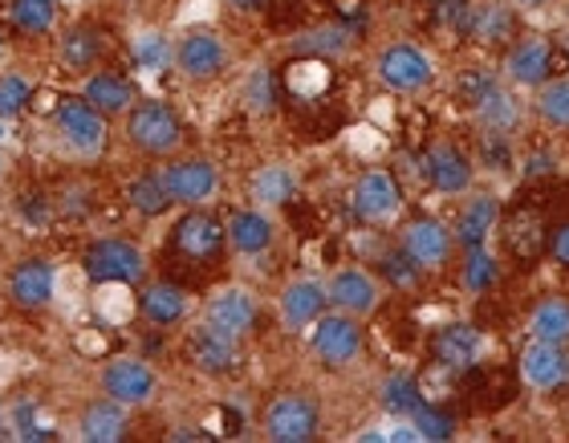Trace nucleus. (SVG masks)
I'll list each match as a JSON object with an SVG mask.
<instances>
[{"instance_id":"1a4fd4ad","label":"nucleus","mask_w":569,"mask_h":443,"mask_svg":"<svg viewBox=\"0 0 569 443\" xmlns=\"http://www.w3.org/2000/svg\"><path fill=\"white\" fill-rule=\"evenodd\" d=\"M154 386H159V379H154V371L142 359H114L102 371V395L122 403L127 411L147 407L154 399Z\"/></svg>"},{"instance_id":"f8f14e48","label":"nucleus","mask_w":569,"mask_h":443,"mask_svg":"<svg viewBox=\"0 0 569 443\" xmlns=\"http://www.w3.org/2000/svg\"><path fill=\"white\" fill-rule=\"evenodd\" d=\"M553 70H558V53L546 37H525L505 58V73H509L512 85H546Z\"/></svg>"},{"instance_id":"cd10ccee","label":"nucleus","mask_w":569,"mask_h":443,"mask_svg":"<svg viewBox=\"0 0 569 443\" xmlns=\"http://www.w3.org/2000/svg\"><path fill=\"white\" fill-rule=\"evenodd\" d=\"M139 310H142V318L151 325H179L183 318H188V298H183V289H176V285H151L147 293H142V301H139Z\"/></svg>"},{"instance_id":"ddd939ff","label":"nucleus","mask_w":569,"mask_h":443,"mask_svg":"<svg viewBox=\"0 0 569 443\" xmlns=\"http://www.w3.org/2000/svg\"><path fill=\"white\" fill-rule=\"evenodd\" d=\"M330 305L333 310L350 313V318H370V313L379 310V281L367 273V269H338L330 276Z\"/></svg>"},{"instance_id":"20e7f679","label":"nucleus","mask_w":569,"mask_h":443,"mask_svg":"<svg viewBox=\"0 0 569 443\" xmlns=\"http://www.w3.org/2000/svg\"><path fill=\"white\" fill-rule=\"evenodd\" d=\"M309 346H313V354H318L326 366L342 371V366H350V362L362 354V325H358V318H350V313H342V310L321 313L318 322H313Z\"/></svg>"},{"instance_id":"4c0bfd02","label":"nucleus","mask_w":569,"mask_h":443,"mask_svg":"<svg viewBox=\"0 0 569 443\" xmlns=\"http://www.w3.org/2000/svg\"><path fill=\"white\" fill-rule=\"evenodd\" d=\"M350 29L346 24H321V29H313V33L301 37V53H309V58H338V53H346L350 49Z\"/></svg>"},{"instance_id":"3c124183","label":"nucleus","mask_w":569,"mask_h":443,"mask_svg":"<svg viewBox=\"0 0 569 443\" xmlns=\"http://www.w3.org/2000/svg\"><path fill=\"white\" fill-rule=\"evenodd\" d=\"M171 440H203V432H200V427H176V432H171Z\"/></svg>"},{"instance_id":"0eeeda50","label":"nucleus","mask_w":569,"mask_h":443,"mask_svg":"<svg viewBox=\"0 0 569 443\" xmlns=\"http://www.w3.org/2000/svg\"><path fill=\"white\" fill-rule=\"evenodd\" d=\"M188 362L200 374H212V379L232 374L240 366V338L212 322L196 325L188 334Z\"/></svg>"},{"instance_id":"7ed1b4c3","label":"nucleus","mask_w":569,"mask_h":443,"mask_svg":"<svg viewBox=\"0 0 569 443\" xmlns=\"http://www.w3.org/2000/svg\"><path fill=\"white\" fill-rule=\"evenodd\" d=\"M127 139L142 155L163 159L179 151L183 127H179L176 110L167 107V102H139V107L127 110Z\"/></svg>"},{"instance_id":"a211bd4d","label":"nucleus","mask_w":569,"mask_h":443,"mask_svg":"<svg viewBox=\"0 0 569 443\" xmlns=\"http://www.w3.org/2000/svg\"><path fill=\"white\" fill-rule=\"evenodd\" d=\"M521 379L537 391H553L569 379V354L553 342H529L521 354Z\"/></svg>"},{"instance_id":"6ab92c4d","label":"nucleus","mask_w":569,"mask_h":443,"mask_svg":"<svg viewBox=\"0 0 569 443\" xmlns=\"http://www.w3.org/2000/svg\"><path fill=\"white\" fill-rule=\"evenodd\" d=\"M403 249L419 269H439L451 256V228H443L439 220H411L403 232Z\"/></svg>"},{"instance_id":"6e6d98bb","label":"nucleus","mask_w":569,"mask_h":443,"mask_svg":"<svg viewBox=\"0 0 569 443\" xmlns=\"http://www.w3.org/2000/svg\"><path fill=\"white\" fill-rule=\"evenodd\" d=\"M0 49H4V41H0Z\"/></svg>"},{"instance_id":"72a5a7b5","label":"nucleus","mask_w":569,"mask_h":443,"mask_svg":"<svg viewBox=\"0 0 569 443\" xmlns=\"http://www.w3.org/2000/svg\"><path fill=\"white\" fill-rule=\"evenodd\" d=\"M476 114H480V122H485L488 131H500V134H509L512 127L521 122V107H517V98H512L505 85L488 90V98L476 107Z\"/></svg>"},{"instance_id":"e433bc0d","label":"nucleus","mask_w":569,"mask_h":443,"mask_svg":"<svg viewBox=\"0 0 569 443\" xmlns=\"http://www.w3.org/2000/svg\"><path fill=\"white\" fill-rule=\"evenodd\" d=\"M497 281H500L497 256H492L485 244H472L468 256H463V285L472 289V293H488Z\"/></svg>"},{"instance_id":"c756f323","label":"nucleus","mask_w":569,"mask_h":443,"mask_svg":"<svg viewBox=\"0 0 569 443\" xmlns=\"http://www.w3.org/2000/svg\"><path fill=\"white\" fill-rule=\"evenodd\" d=\"M252 200L264 208H284L289 200L297 195V180L293 171L281 168V163H273V168H261L257 175H252Z\"/></svg>"},{"instance_id":"bb28decb","label":"nucleus","mask_w":569,"mask_h":443,"mask_svg":"<svg viewBox=\"0 0 569 443\" xmlns=\"http://www.w3.org/2000/svg\"><path fill=\"white\" fill-rule=\"evenodd\" d=\"M512 33H517V17H512V9H505V4H497V0L472 4V17H468L463 37H472L476 46H505V41H512Z\"/></svg>"},{"instance_id":"473e14b6","label":"nucleus","mask_w":569,"mask_h":443,"mask_svg":"<svg viewBox=\"0 0 569 443\" xmlns=\"http://www.w3.org/2000/svg\"><path fill=\"white\" fill-rule=\"evenodd\" d=\"M423 403V391L411 374H387L379 386V407L387 415H411V411Z\"/></svg>"},{"instance_id":"f257e3e1","label":"nucleus","mask_w":569,"mask_h":443,"mask_svg":"<svg viewBox=\"0 0 569 443\" xmlns=\"http://www.w3.org/2000/svg\"><path fill=\"white\" fill-rule=\"evenodd\" d=\"M53 131H58V139L70 147L73 155H82V159L102 155L110 139L107 114L90 107L82 94L58 98V107H53Z\"/></svg>"},{"instance_id":"f3484780","label":"nucleus","mask_w":569,"mask_h":443,"mask_svg":"<svg viewBox=\"0 0 569 443\" xmlns=\"http://www.w3.org/2000/svg\"><path fill=\"white\" fill-rule=\"evenodd\" d=\"M131 432V415L114 399H94L78 415V440L82 443H119Z\"/></svg>"},{"instance_id":"864d4df0","label":"nucleus","mask_w":569,"mask_h":443,"mask_svg":"<svg viewBox=\"0 0 569 443\" xmlns=\"http://www.w3.org/2000/svg\"><path fill=\"white\" fill-rule=\"evenodd\" d=\"M0 139H4V119H0Z\"/></svg>"},{"instance_id":"2f4dec72","label":"nucleus","mask_w":569,"mask_h":443,"mask_svg":"<svg viewBox=\"0 0 569 443\" xmlns=\"http://www.w3.org/2000/svg\"><path fill=\"white\" fill-rule=\"evenodd\" d=\"M127 200H131V208L139 212V217L154 220V217H163L167 208L176 204L171 200V192H167V183L159 171H147V175H139V180L127 188Z\"/></svg>"},{"instance_id":"4be33fe9","label":"nucleus","mask_w":569,"mask_h":443,"mask_svg":"<svg viewBox=\"0 0 569 443\" xmlns=\"http://www.w3.org/2000/svg\"><path fill=\"white\" fill-rule=\"evenodd\" d=\"M224 236L240 256H261V252L273 249V220L264 217L261 208H244L228 220Z\"/></svg>"},{"instance_id":"2eb2a0df","label":"nucleus","mask_w":569,"mask_h":443,"mask_svg":"<svg viewBox=\"0 0 569 443\" xmlns=\"http://www.w3.org/2000/svg\"><path fill=\"white\" fill-rule=\"evenodd\" d=\"M159 175H163L167 192H171L176 204L196 208L203 200H212L216 192V168L208 159H179V163H167Z\"/></svg>"},{"instance_id":"ea45409f","label":"nucleus","mask_w":569,"mask_h":443,"mask_svg":"<svg viewBox=\"0 0 569 443\" xmlns=\"http://www.w3.org/2000/svg\"><path fill=\"white\" fill-rule=\"evenodd\" d=\"M244 107L252 110V114H269V110L277 107V98H281V85H277L273 70H264V66H257V70L249 73V82H244Z\"/></svg>"},{"instance_id":"aec40b11","label":"nucleus","mask_w":569,"mask_h":443,"mask_svg":"<svg viewBox=\"0 0 569 443\" xmlns=\"http://www.w3.org/2000/svg\"><path fill=\"white\" fill-rule=\"evenodd\" d=\"M480 350H485V342H480V334H476L472 325H448V330H439V334L431 338V359L456 374L472 371L476 359H480Z\"/></svg>"},{"instance_id":"412c9836","label":"nucleus","mask_w":569,"mask_h":443,"mask_svg":"<svg viewBox=\"0 0 569 443\" xmlns=\"http://www.w3.org/2000/svg\"><path fill=\"white\" fill-rule=\"evenodd\" d=\"M326 305H330V293H326V285H318V281H293V285L281 289V322L289 325V330L313 325L321 313H326Z\"/></svg>"},{"instance_id":"f03ea898","label":"nucleus","mask_w":569,"mask_h":443,"mask_svg":"<svg viewBox=\"0 0 569 443\" xmlns=\"http://www.w3.org/2000/svg\"><path fill=\"white\" fill-rule=\"evenodd\" d=\"M82 269L94 285H139L147 276V252L127 236H102L86 249Z\"/></svg>"},{"instance_id":"a878e982","label":"nucleus","mask_w":569,"mask_h":443,"mask_svg":"<svg viewBox=\"0 0 569 443\" xmlns=\"http://www.w3.org/2000/svg\"><path fill=\"white\" fill-rule=\"evenodd\" d=\"M208 322L228 330V334L244 338L257 325V301L244 289H220L212 298V305H208Z\"/></svg>"},{"instance_id":"b1692460","label":"nucleus","mask_w":569,"mask_h":443,"mask_svg":"<svg viewBox=\"0 0 569 443\" xmlns=\"http://www.w3.org/2000/svg\"><path fill=\"white\" fill-rule=\"evenodd\" d=\"M102 53H107V33L94 29V24H73L58 41V61L66 70H78V73L94 70Z\"/></svg>"},{"instance_id":"79ce46f5","label":"nucleus","mask_w":569,"mask_h":443,"mask_svg":"<svg viewBox=\"0 0 569 443\" xmlns=\"http://www.w3.org/2000/svg\"><path fill=\"white\" fill-rule=\"evenodd\" d=\"M33 102V82L24 73H0V119H17Z\"/></svg>"},{"instance_id":"dca6fc26","label":"nucleus","mask_w":569,"mask_h":443,"mask_svg":"<svg viewBox=\"0 0 569 443\" xmlns=\"http://www.w3.org/2000/svg\"><path fill=\"white\" fill-rule=\"evenodd\" d=\"M423 180L443 195H460L472 188V159L451 143H436L423 155Z\"/></svg>"},{"instance_id":"603ef678","label":"nucleus","mask_w":569,"mask_h":443,"mask_svg":"<svg viewBox=\"0 0 569 443\" xmlns=\"http://www.w3.org/2000/svg\"><path fill=\"white\" fill-rule=\"evenodd\" d=\"M517 4H546V0H517Z\"/></svg>"},{"instance_id":"9b49d317","label":"nucleus","mask_w":569,"mask_h":443,"mask_svg":"<svg viewBox=\"0 0 569 443\" xmlns=\"http://www.w3.org/2000/svg\"><path fill=\"white\" fill-rule=\"evenodd\" d=\"M228 66V49L224 41L208 29H191L183 41L176 46V70L191 82H208Z\"/></svg>"},{"instance_id":"6e6552de","label":"nucleus","mask_w":569,"mask_h":443,"mask_svg":"<svg viewBox=\"0 0 569 443\" xmlns=\"http://www.w3.org/2000/svg\"><path fill=\"white\" fill-rule=\"evenodd\" d=\"M350 208L367 224H387L403 212V188L391 171H367V175H358L355 192H350Z\"/></svg>"},{"instance_id":"09e8293b","label":"nucleus","mask_w":569,"mask_h":443,"mask_svg":"<svg viewBox=\"0 0 569 443\" xmlns=\"http://www.w3.org/2000/svg\"><path fill=\"white\" fill-rule=\"evenodd\" d=\"M549 252H553V261L569 269V224H561L558 232H549Z\"/></svg>"},{"instance_id":"58836bf2","label":"nucleus","mask_w":569,"mask_h":443,"mask_svg":"<svg viewBox=\"0 0 569 443\" xmlns=\"http://www.w3.org/2000/svg\"><path fill=\"white\" fill-rule=\"evenodd\" d=\"M411 420H416L411 427H416L419 440L439 443V440H451V435H456V415L436 407V403H419V407L411 411Z\"/></svg>"},{"instance_id":"f704fd0d","label":"nucleus","mask_w":569,"mask_h":443,"mask_svg":"<svg viewBox=\"0 0 569 443\" xmlns=\"http://www.w3.org/2000/svg\"><path fill=\"white\" fill-rule=\"evenodd\" d=\"M9 17L21 33H49L58 21V0H12Z\"/></svg>"},{"instance_id":"37998d69","label":"nucleus","mask_w":569,"mask_h":443,"mask_svg":"<svg viewBox=\"0 0 569 443\" xmlns=\"http://www.w3.org/2000/svg\"><path fill=\"white\" fill-rule=\"evenodd\" d=\"M537 114H541L549 127H569V82L541 85V98H537Z\"/></svg>"},{"instance_id":"8fccbe9b","label":"nucleus","mask_w":569,"mask_h":443,"mask_svg":"<svg viewBox=\"0 0 569 443\" xmlns=\"http://www.w3.org/2000/svg\"><path fill=\"white\" fill-rule=\"evenodd\" d=\"M269 0H228V9H237V12H261Z\"/></svg>"},{"instance_id":"a18cd8bd","label":"nucleus","mask_w":569,"mask_h":443,"mask_svg":"<svg viewBox=\"0 0 569 443\" xmlns=\"http://www.w3.org/2000/svg\"><path fill=\"white\" fill-rule=\"evenodd\" d=\"M439 29H448V33H460L468 29V17H472V0H436V9H431Z\"/></svg>"},{"instance_id":"5701e85b","label":"nucleus","mask_w":569,"mask_h":443,"mask_svg":"<svg viewBox=\"0 0 569 443\" xmlns=\"http://www.w3.org/2000/svg\"><path fill=\"white\" fill-rule=\"evenodd\" d=\"M82 98L102 114H127L134 107V85L114 70H98L82 82Z\"/></svg>"},{"instance_id":"39448f33","label":"nucleus","mask_w":569,"mask_h":443,"mask_svg":"<svg viewBox=\"0 0 569 443\" xmlns=\"http://www.w3.org/2000/svg\"><path fill=\"white\" fill-rule=\"evenodd\" d=\"M375 73H379V82L387 85V90H395V94H419V90L431 85L436 66H431V58H427L419 46L399 41V46L382 49Z\"/></svg>"},{"instance_id":"4468645a","label":"nucleus","mask_w":569,"mask_h":443,"mask_svg":"<svg viewBox=\"0 0 569 443\" xmlns=\"http://www.w3.org/2000/svg\"><path fill=\"white\" fill-rule=\"evenodd\" d=\"M171 240H176V249L183 252L188 261H212V256L224 252L228 236H224V228H220V220L208 217V212H200V208H191L188 217L176 224Z\"/></svg>"},{"instance_id":"a19ab883","label":"nucleus","mask_w":569,"mask_h":443,"mask_svg":"<svg viewBox=\"0 0 569 443\" xmlns=\"http://www.w3.org/2000/svg\"><path fill=\"white\" fill-rule=\"evenodd\" d=\"M379 269H382V276H387L395 289H416L419 276H423V269L411 261V252H407L403 244H399V249H391V252H382Z\"/></svg>"},{"instance_id":"c03bdc74","label":"nucleus","mask_w":569,"mask_h":443,"mask_svg":"<svg viewBox=\"0 0 569 443\" xmlns=\"http://www.w3.org/2000/svg\"><path fill=\"white\" fill-rule=\"evenodd\" d=\"M12 432H17V440H53V427L41 423V407L29 399L12 407Z\"/></svg>"},{"instance_id":"423d86ee","label":"nucleus","mask_w":569,"mask_h":443,"mask_svg":"<svg viewBox=\"0 0 569 443\" xmlns=\"http://www.w3.org/2000/svg\"><path fill=\"white\" fill-rule=\"evenodd\" d=\"M321 427V411L309 395H277L264 411V435L273 443H309Z\"/></svg>"},{"instance_id":"5fc2aeb1","label":"nucleus","mask_w":569,"mask_h":443,"mask_svg":"<svg viewBox=\"0 0 569 443\" xmlns=\"http://www.w3.org/2000/svg\"><path fill=\"white\" fill-rule=\"evenodd\" d=\"M0 427H4V407H0Z\"/></svg>"},{"instance_id":"393cba45","label":"nucleus","mask_w":569,"mask_h":443,"mask_svg":"<svg viewBox=\"0 0 569 443\" xmlns=\"http://www.w3.org/2000/svg\"><path fill=\"white\" fill-rule=\"evenodd\" d=\"M497 224H500L497 195H472V200L460 208V217H456L451 240H456V244H463V249H472V244H485L488 232H492Z\"/></svg>"},{"instance_id":"49530a36","label":"nucleus","mask_w":569,"mask_h":443,"mask_svg":"<svg viewBox=\"0 0 569 443\" xmlns=\"http://www.w3.org/2000/svg\"><path fill=\"white\" fill-rule=\"evenodd\" d=\"M497 85L500 82L488 70H468V73H460V82H456V94H460L463 102L476 110L488 98V90H497Z\"/></svg>"},{"instance_id":"7c9ffc66","label":"nucleus","mask_w":569,"mask_h":443,"mask_svg":"<svg viewBox=\"0 0 569 443\" xmlns=\"http://www.w3.org/2000/svg\"><path fill=\"white\" fill-rule=\"evenodd\" d=\"M537 342H553V346H566L569 342V301L566 298H546L533 310V322H529Z\"/></svg>"},{"instance_id":"de8ad7c7","label":"nucleus","mask_w":569,"mask_h":443,"mask_svg":"<svg viewBox=\"0 0 569 443\" xmlns=\"http://www.w3.org/2000/svg\"><path fill=\"white\" fill-rule=\"evenodd\" d=\"M480 155H485L488 168H509V143L500 131H488L485 143H480Z\"/></svg>"},{"instance_id":"9d476101","label":"nucleus","mask_w":569,"mask_h":443,"mask_svg":"<svg viewBox=\"0 0 569 443\" xmlns=\"http://www.w3.org/2000/svg\"><path fill=\"white\" fill-rule=\"evenodd\" d=\"M53 293H58V273H53V264L41 261V256H24L9 273V301L17 310H24V313L46 310L49 301H53Z\"/></svg>"},{"instance_id":"c9c22d12","label":"nucleus","mask_w":569,"mask_h":443,"mask_svg":"<svg viewBox=\"0 0 569 443\" xmlns=\"http://www.w3.org/2000/svg\"><path fill=\"white\" fill-rule=\"evenodd\" d=\"M131 58L142 73H163L167 66H176V46L163 33H142L131 46Z\"/></svg>"},{"instance_id":"c85d7f7f","label":"nucleus","mask_w":569,"mask_h":443,"mask_svg":"<svg viewBox=\"0 0 569 443\" xmlns=\"http://www.w3.org/2000/svg\"><path fill=\"white\" fill-rule=\"evenodd\" d=\"M284 90L297 98V102H309V98H321L326 90H330V61L326 58H301L297 66H289V73H284Z\"/></svg>"}]
</instances>
